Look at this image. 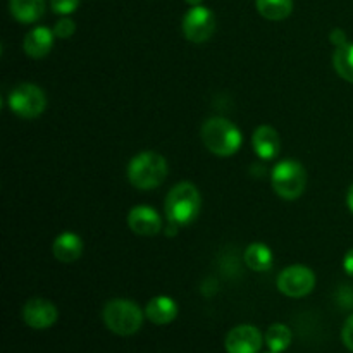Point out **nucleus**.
Listing matches in <instances>:
<instances>
[{
    "mask_svg": "<svg viewBox=\"0 0 353 353\" xmlns=\"http://www.w3.org/2000/svg\"><path fill=\"white\" fill-rule=\"evenodd\" d=\"M202 196L192 183H179L165 196V217L171 224L186 226L199 217Z\"/></svg>",
    "mask_w": 353,
    "mask_h": 353,
    "instance_id": "obj_1",
    "label": "nucleus"
},
{
    "mask_svg": "<svg viewBox=\"0 0 353 353\" xmlns=\"http://www.w3.org/2000/svg\"><path fill=\"white\" fill-rule=\"evenodd\" d=\"M168 176V162L157 152H141L128 164V179L138 190L157 188Z\"/></svg>",
    "mask_w": 353,
    "mask_h": 353,
    "instance_id": "obj_2",
    "label": "nucleus"
},
{
    "mask_svg": "<svg viewBox=\"0 0 353 353\" xmlns=\"http://www.w3.org/2000/svg\"><path fill=\"white\" fill-rule=\"evenodd\" d=\"M203 145L219 157H230L241 147L240 130L226 117H210L202 126Z\"/></svg>",
    "mask_w": 353,
    "mask_h": 353,
    "instance_id": "obj_3",
    "label": "nucleus"
},
{
    "mask_svg": "<svg viewBox=\"0 0 353 353\" xmlns=\"http://www.w3.org/2000/svg\"><path fill=\"white\" fill-rule=\"evenodd\" d=\"M102 316L105 326L114 334H119V336H131L143 324V312L131 300H112V302H109L105 305Z\"/></svg>",
    "mask_w": 353,
    "mask_h": 353,
    "instance_id": "obj_4",
    "label": "nucleus"
},
{
    "mask_svg": "<svg viewBox=\"0 0 353 353\" xmlns=\"http://www.w3.org/2000/svg\"><path fill=\"white\" fill-rule=\"evenodd\" d=\"M271 183L274 192L285 200H295L305 190L307 174L302 164L296 161H281L272 169Z\"/></svg>",
    "mask_w": 353,
    "mask_h": 353,
    "instance_id": "obj_5",
    "label": "nucleus"
},
{
    "mask_svg": "<svg viewBox=\"0 0 353 353\" xmlns=\"http://www.w3.org/2000/svg\"><path fill=\"white\" fill-rule=\"evenodd\" d=\"M9 107L16 116L23 119H34L47 107V97L37 85L21 83L9 93Z\"/></svg>",
    "mask_w": 353,
    "mask_h": 353,
    "instance_id": "obj_6",
    "label": "nucleus"
},
{
    "mask_svg": "<svg viewBox=\"0 0 353 353\" xmlns=\"http://www.w3.org/2000/svg\"><path fill=\"white\" fill-rule=\"evenodd\" d=\"M316 286V274L305 265H292L283 269L278 276V288L290 299H302Z\"/></svg>",
    "mask_w": 353,
    "mask_h": 353,
    "instance_id": "obj_7",
    "label": "nucleus"
},
{
    "mask_svg": "<svg viewBox=\"0 0 353 353\" xmlns=\"http://www.w3.org/2000/svg\"><path fill=\"white\" fill-rule=\"evenodd\" d=\"M216 30V16L207 7L195 6L183 17V33L193 43H203Z\"/></svg>",
    "mask_w": 353,
    "mask_h": 353,
    "instance_id": "obj_8",
    "label": "nucleus"
},
{
    "mask_svg": "<svg viewBox=\"0 0 353 353\" xmlns=\"http://www.w3.org/2000/svg\"><path fill=\"white\" fill-rule=\"evenodd\" d=\"M57 307L45 299H31L23 307V319L33 330H47L57 321Z\"/></svg>",
    "mask_w": 353,
    "mask_h": 353,
    "instance_id": "obj_9",
    "label": "nucleus"
},
{
    "mask_svg": "<svg viewBox=\"0 0 353 353\" xmlns=\"http://www.w3.org/2000/svg\"><path fill=\"white\" fill-rule=\"evenodd\" d=\"M262 348L261 331L250 324L233 327L226 336L228 353H259Z\"/></svg>",
    "mask_w": 353,
    "mask_h": 353,
    "instance_id": "obj_10",
    "label": "nucleus"
},
{
    "mask_svg": "<svg viewBox=\"0 0 353 353\" xmlns=\"http://www.w3.org/2000/svg\"><path fill=\"white\" fill-rule=\"evenodd\" d=\"M128 226L140 236H154L162 230L161 216L154 209L145 205L133 207L128 214Z\"/></svg>",
    "mask_w": 353,
    "mask_h": 353,
    "instance_id": "obj_11",
    "label": "nucleus"
},
{
    "mask_svg": "<svg viewBox=\"0 0 353 353\" xmlns=\"http://www.w3.org/2000/svg\"><path fill=\"white\" fill-rule=\"evenodd\" d=\"M252 145H254V150L259 157L264 159V161H271L279 154L281 141H279V134L274 128L259 126L252 137Z\"/></svg>",
    "mask_w": 353,
    "mask_h": 353,
    "instance_id": "obj_12",
    "label": "nucleus"
},
{
    "mask_svg": "<svg viewBox=\"0 0 353 353\" xmlns=\"http://www.w3.org/2000/svg\"><path fill=\"white\" fill-rule=\"evenodd\" d=\"M54 45V33L45 26H37L24 37L23 48L30 57L41 59L50 52Z\"/></svg>",
    "mask_w": 353,
    "mask_h": 353,
    "instance_id": "obj_13",
    "label": "nucleus"
},
{
    "mask_svg": "<svg viewBox=\"0 0 353 353\" xmlns=\"http://www.w3.org/2000/svg\"><path fill=\"white\" fill-rule=\"evenodd\" d=\"M145 316L150 323L157 324V326H164V324L172 323L178 316V305L169 296H155L147 303L145 309Z\"/></svg>",
    "mask_w": 353,
    "mask_h": 353,
    "instance_id": "obj_14",
    "label": "nucleus"
},
{
    "mask_svg": "<svg viewBox=\"0 0 353 353\" xmlns=\"http://www.w3.org/2000/svg\"><path fill=\"white\" fill-rule=\"evenodd\" d=\"M54 257L61 262H74L83 254V240L74 233H62L52 245Z\"/></svg>",
    "mask_w": 353,
    "mask_h": 353,
    "instance_id": "obj_15",
    "label": "nucleus"
},
{
    "mask_svg": "<svg viewBox=\"0 0 353 353\" xmlns=\"http://www.w3.org/2000/svg\"><path fill=\"white\" fill-rule=\"evenodd\" d=\"M9 9L19 23H37L45 12V0H9Z\"/></svg>",
    "mask_w": 353,
    "mask_h": 353,
    "instance_id": "obj_16",
    "label": "nucleus"
},
{
    "mask_svg": "<svg viewBox=\"0 0 353 353\" xmlns=\"http://www.w3.org/2000/svg\"><path fill=\"white\" fill-rule=\"evenodd\" d=\"M245 262L255 272H265L272 268V252L265 243H252L245 250Z\"/></svg>",
    "mask_w": 353,
    "mask_h": 353,
    "instance_id": "obj_17",
    "label": "nucleus"
},
{
    "mask_svg": "<svg viewBox=\"0 0 353 353\" xmlns=\"http://www.w3.org/2000/svg\"><path fill=\"white\" fill-rule=\"evenodd\" d=\"M259 14L269 21H281L292 14L293 0H255Z\"/></svg>",
    "mask_w": 353,
    "mask_h": 353,
    "instance_id": "obj_18",
    "label": "nucleus"
},
{
    "mask_svg": "<svg viewBox=\"0 0 353 353\" xmlns=\"http://www.w3.org/2000/svg\"><path fill=\"white\" fill-rule=\"evenodd\" d=\"M265 343L271 348V352L281 353L292 345V331L285 324H272L265 331Z\"/></svg>",
    "mask_w": 353,
    "mask_h": 353,
    "instance_id": "obj_19",
    "label": "nucleus"
},
{
    "mask_svg": "<svg viewBox=\"0 0 353 353\" xmlns=\"http://www.w3.org/2000/svg\"><path fill=\"white\" fill-rule=\"evenodd\" d=\"M333 64L338 74L348 83H353V43H345L338 47L333 55Z\"/></svg>",
    "mask_w": 353,
    "mask_h": 353,
    "instance_id": "obj_20",
    "label": "nucleus"
},
{
    "mask_svg": "<svg viewBox=\"0 0 353 353\" xmlns=\"http://www.w3.org/2000/svg\"><path fill=\"white\" fill-rule=\"evenodd\" d=\"M74 31H76V24H74V21L69 19V17H62V19L59 21L54 28L55 37L62 38V40H65V38H71L72 34H74Z\"/></svg>",
    "mask_w": 353,
    "mask_h": 353,
    "instance_id": "obj_21",
    "label": "nucleus"
},
{
    "mask_svg": "<svg viewBox=\"0 0 353 353\" xmlns=\"http://www.w3.org/2000/svg\"><path fill=\"white\" fill-rule=\"evenodd\" d=\"M50 7L54 12L61 14V16H68L72 14L79 7V0H50Z\"/></svg>",
    "mask_w": 353,
    "mask_h": 353,
    "instance_id": "obj_22",
    "label": "nucleus"
},
{
    "mask_svg": "<svg viewBox=\"0 0 353 353\" xmlns=\"http://www.w3.org/2000/svg\"><path fill=\"white\" fill-rule=\"evenodd\" d=\"M341 340H343L345 347L353 352V316L348 317L343 330H341Z\"/></svg>",
    "mask_w": 353,
    "mask_h": 353,
    "instance_id": "obj_23",
    "label": "nucleus"
},
{
    "mask_svg": "<svg viewBox=\"0 0 353 353\" xmlns=\"http://www.w3.org/2000/svg\"><path fill=\"white\" fill-rule=\"evenodd\" d=\"M330 40L333 41L334 45H336V48L338 47H343L345 43H348L347 41V34H345V31L343 30H333L331 31V34H330Z\"/></svg>",
    "mask_w": 353,
    "mask_h": 353,
    "instance_id": "obj_24",
    "label": "nucleus"
},
{
    "mask_svg": "<svg viewBox=\"0 0 353 353\" xmlns=\"http://www.w3.org/2000/svg\"><path fill=\"white\" fill-rule=\"evenodd\" d=\"M343 269H345V272H347L348 276H352V278H353V248H352V250H348L347 255H345Z\"/></svg>",
    "mask_w": 353,
    "mask_h": 353,
    "instance_id": "obj_25",
    "label": "nucleus"
},
{
    "mask_svg": "<svg viewBox=\"0 0 353 353\" xmlns=\"http://www.w3.org/2000/svg\"><path fill=\"white\" fill-rule=\"evenodd\" d=\"M347 203H348V209L353 212V185L348 188V193H347Z\"/></svg>",
    "mask_w": 353,
    "mask_h": 353,
    "instance_id": "obj_26",
    "label": "nucleus"
},
{
    "mask_svg": "<svg viewBox=\"0 0 353 353\" xmlns=\"http://www.w3.org/2000/svg\"><path fill=\"white\" fill-rule=\"evenodd\" d=\"M185 2L190 3L192 7H195V6H200V3H202V0H185Z\"/></svg>",
    "mask_w": 353,
    "mask_h": 353,
    "instance_id": "obj_27",
    "label": "nucleus"
},
{
    "mask_svg": "<svg viewBox=\"0 0 353 353\" xmlns=\"http://www.w3.org/2000/svg\"><path fill=\"white\" fill-rule=\"evenodd\" d=\"M271 353H274V352H271Z\"/></svg>",
    "mask_w": 353,
    "mask_h": 353,
    "instance_id": "obj_28",
    "label": "nucleus"
}]
</instances>
